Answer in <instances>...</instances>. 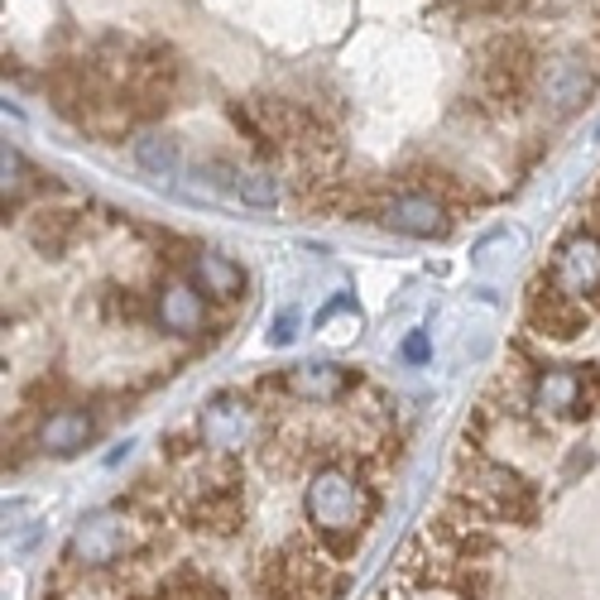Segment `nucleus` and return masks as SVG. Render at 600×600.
Here are the masks:
<instances>
[{"label":"nucleus","instance_id":"obj_18","mask_svg":"<svg viewBox=\"0 0 600 600\" xmlns=\"http://www.w3.org/2000/svg\"><path fill=\"white\" fill-rule=\"evenodd\" d=\"M29 246L39 255H63L77 236V212H63V207H43V212L29 216Z\"/></svg>","mask_w":600,"mask_h":600},{"label":"nucleus","instance_id":"obj_3","mask_svg":"<svg viewBox=\"0 0 600 600\" xmlns=\"http://www.w3.org/2000/svg\"><path fill=\"white\" fill-rule=\"evenodd\" d=\"M346 591V576L337 562L308 548L270 552L260 567V596L264 600H337Z\"/></svg>","mask_w":600,"mask_h":600},{"label":"nucleus","instance_id":"obj_17","mask_svg":"<svg viewBox=\"0 0 600 600\" xmlns=\"http://www.w3.org/2000/svg\"><path fill=\"white\" fill-rule=\"evenodd\" d=\"M130 154H135V164H140L149 178H159V183H173L183 173V145L173 140V135H164V130H145L140 140L130 145Z\"/></svg>","mask_w":600,"mask_h":600},{"label":"nucleus","instance_id":"obj_5","mask_svg":"<svg viewBox=\"0 0 600 600\" xmlns=\"http://www.w3.org/2000/svg\"><path fill=\"white\" fill-rule=\"evenodd\" d=\"M538 67H543V58H538V49L524 34H500V39H490L486 63H480V91H486L495 107H504V101L524 97L534 87Z\"/></svg>","mask_w":600,"mask_h":600},{"label":"nucleus","instance_id":"obj_6","mask_svg":"<svg viewBox=\"0 0 600 600\" xmlns=\"http://www.w3.org/2000/svg\"><path fill=\"white\" fill-rule=\"evenodd\" d=\"M198 437L202 447H212V452H246L250 442L260 437V409L250 395H240V389H222V395H212L202 403L198 413Z\"/></svg>","mask_w":600,"mask_h":600},{"label":"nucleus","instance_id":"obj_21","mask_svg":"<svg viewBox=\"0 0 600 600\" xmlns=\"http://www.w3.org/2000/svg\"><path fill=\"white\" fill-rule=\"evenodd\" d=\"M0 198H5V216H10V207H20V198L29 192V183H34V173H29V164L20 159V149H0Z\"/></svg>","mask_w":600,"mask_h":600},{"label":"nucleus","instance_id":"obj_1","mask_svg":"<svg viewBox=\"0 0 600 600\" xmlns=\"http://www.w3.org/2000/svg\"><path fill=\"white\" fill-rule=\"evenodd\" d=\"M303 514L332 558H351L365 524L375 518V490L346 466H317L303 490Z\"/></svg>","mask_w":600,"mask_h":600},{"label":"nucleus","instance_id":"obj_2","mask_svg":"<svg viewBox=\"0 0 600 600\" xmlns=\"http://www.w3.org/2000/svg\"><path fill=\"white\" fill-rule=\"evenodd\" d=\"M457 495L466 504H476L490 524H534L538 518V490L518 471L500 466V461H486V457H471Z\"/></svg>","mask_w":600,"mask_h":600},{"label":"nucleus","instance_id":"obj_13","mask_svg":"<svg viewBox=\"0 0 600 600\" xmlns=\"http://www.w3.org/2000/svg\"><path fill=\"white\" fill-rule=\"evenodd\" d=\"M270 385L298 403H337L361 385V375L337 361H303V365H293V371H284V379H270Z\"/></svg>","mask_w":600,"mask_h":600},{"label":"nucleus","instance_id":"obj_8","mask_svg":"<svg viewBox=\"0 0 600 600\" xmlns=\"http://www.w3.org/2000/svg\"><path fill=\"white\" fill-rule=\"evenodd\" d=\"M375 216H379V226H389L395 236H409V240L452 236V207L437 198V192H423V188L389 192V198L375 207Z\"/></svg>","mask_w":600,"mask_h":600},{"label":"nucleus","instance_id":"obj_12","mask_svg":"<svg viewBox=\"0 0 600 600\" xmlns=\"http://www.w3.org/2000/svg\"><path fill=\"white\" fill-rule=\"evenodd\" d=\"M552 284L562 293L591 303L600 293V236L596 230H572L567 240L558 246V260H552Z\"/></svg>","mask_w":600,"mask_h":600},{"label":"nucleus","instance_id":"obj_7","mask_svg":"<svg viewBox=\"0 0 600 600\" xmlns=\"http://www.w3.org/2000/svg\"><path fill=\"white\" fill-rule=\"evenodd\" d=\"M591 91H596V67L586 53H552L534 77V97L552 115H576L591 101Z\"/></svg>","mask_w":600,"mask_h":600},{"label":"nucleus","instance_id":"obj_14","mask_svg":"<svg viewBox=\"0 0 600 600\" xmlns=\"http://www.w3.org/2000/svg\"><path fill=\"white\" fill-rule=\"evenodd\" d=\"M101 423L97 413L83 409V403H63V409L43 413L39 428H34V447H39L43 457H77L87 452L91 442H97Z\"/></svg>","mask_w":600,"mask_h":600},{"label":"nucleus","instance_id":"obj_20","mask_svg":"<svg viewBox=\"0 0 600 600\" xmlns=\"http://www.w3.org/2000/svg\"><path fill=\"white\" fill-rule=\"evenodd\" d=\"M236 198L250 207H279L284 202V178L270 164H240L236 173Z\"/></svg>","mask_w":600,"mask_h":600},{"label":"nucleus","instance_id":"obj_19","mask_svg":"<svg viewBox=\"0 0 600 600\" xmlns=\"http://www.w3.org/2000/svg\"><path fill=\"white\" fill-rule=\"evenodd\" d=\"M140 600H230V596H226V586L212 582L207 572L178 567V572H168L164 582H159L149 596H140Z\"/></svg>","mask_w":600,"mask_h":600},{"label":"nucleus","instance_id":"obj_9","mask_svg":"<svg viewBox=\"0 0 600 600\" xmlns=\"http://www.w3.org/2000/svg\"><path fill=\"white\" fill-rule=\"evenodd\" d=\"M528 332H538V337H552V341H572L586 332V322H591V308L582 303V298L562 293L552 279H538L528 288Z\"/></svg>","mask_w":600,"mask_h":600},{"label":"nucleus","instance_id":"obj_15","mask_svg":"<svg viewBox=\"0 0 600 600\" xmlns=\"http://www.w3.org/2000/svg\"><path fill=\"white\" fill-rule=\"evenodd\" d=\"M240 514H246V500H240V486L230 476L226 480H212V486H202V495L188 504L192 528H202V534H216V538L236 534Z\"/></svg>","mask_w":600,"mask_h":600},{"label":"nucleus","instance_id":"obj_23","mask_svg":"<svg viewBox=\"0 0 600 600\" xmlns=\"http://www.w3.org/2000/svg\"><path fill=\"white\" fill-rule=\"evenodd\" d=\"M403 355H409V361H428V337H423V332H413V337L403 341Z\"/></svg>","mask_w":600,"mask_h":600},{"label":"nucleus","instance_id":"obj_10","mask_svg":"<svg viewBox=\"0 0 600 600\" xmlns=\"http://www.w3.org/2000/svg\"><path fill=\"white\" fill-rule=\"evenodd\" d=\"M534 409L543 418H586L596 409V395H591V379H586L576 365H543L534 375V389H528Z\"/></svg>","mask_w":600,"mask_h":600},{"label":"nucleus","instance_id":"obj_11","mask_svg":"<svg viewBox=\"0 0 600 600\" xmlns=\"http://www.w3.org/2000/svg\"><path fill=\"white\" fill-rule=\"evenodd\" d=\"M154 322L168 332V337H198L207 327V293L198 284L188 279V274H168V279H159L154 288Z\"/></svg>","mask_w":600,"mask_h":600},{"label":"nucleus","instance_id":"obj_22","mask_svg":"<svg viewBox=\"0 0 600 600\" xmlns=\"http://www.w3.org/2000/svg\"><path fill=\"white\" fill-rule=\"evenodd\" d=\"M293 327H298V313H293V308H284V313L270 322V346H288V341L298 337Z\"/></svg>","mask_w":600,"mask_h":600},{"label":"nucleus","instance_id":"obj_4","mask_svg":"<svg viewBox=\"0 0 600 600\" xmlns=\"http://www.w3.org/2000/svg\"><path fill=\"white\" fill-rule=\"evenodd\" d=\"M135 548H140V524L130 518V510H91L67 538L63 562L77 572H107Z\"/></svg>","mask_w":600,"mask_h":600},{"label":"nucleus","instance_id":"obj_16","mask_svg":"<svg viewBox=\"0 0 600 600\" xmlns=\"http://www.w3.org/2000/svg\"><path fill=\"white\" fill-rule=\"evenodd\" d=\"M188 279L198 284L207 298H222V303H230V298L246 293V270H240L230 255H222V250H192Z\"/></svg>","mask_w":600,"mask_h":600}]
</instances>
